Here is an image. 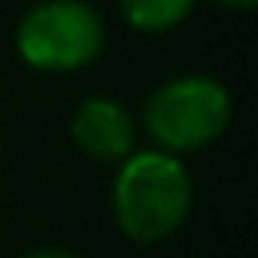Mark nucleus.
<instances>
[{
    "label": "nucleus",
    "mask_w": 258,
    "mask_h": 258,
    "mask_svg": "<svg viewBox=\"0 0 258 258\" xmlns=\"http://www.w3.org/2000/svg\"><path fill=\"white\" fill-rule=\"evenodd\" d=\"M191 173L163 149L131 152L113 177L117 226L138 244H156L177 233L191 212Z\"/></svg>",
    "instance_id": "nucleus-1"
},
{
    "label": "nucleus",
    "mask_w": 258,
    "mask_h": 258,
    "mask_svg": "<svg viewBox=\"0 0 258 258\" xmlns=\"http://www.w3.org/2000/svg\"><path fill=\"white\" fill-rule=\"evenodd\" d=\"M233 103L223 82L209 75H184L159 85L145 103V131L156 149L180 156L212 145L230 124Z\"/></svg>",
    "instance_id": "nucleus-2"
},
{
    "label": "nucleus",
    "mask_w": 258,
    "mask_h": 258,
    "mask_svg": "<svg viewBox=\"0 0 258 258\" xmlns=\"http://www.w3.org/2000/svg\"><path fill=\"white\" fill-rule=\"evenodd\" d=\"M106 43L103 18L85 0H39L18 22L15 46L18 57L50 75H68L89 68Z\"/></svg>",
    "instance_id": "nucleus-3"
},
{
    "label": "nucleus",
    "mask_w": 258,
    "mask_h": 258,
    "mask_svg": "<svg viewBox=\"0 0 258 258\" xmlns=\"http://www.w3.org/2000/svg\"><path fill=\"white\" fill-rule=\"evenodd\" d=\"M71 138L85 156L99 163H124L135 149V120L117 99L96 96L75 110Z\"/></svg>",
    "instance_id": "nucleus-4"
},
{
    "label": "nucleus",
    "mask_w": 258,
    "mask_h": 258,
    "mask_svg": "<svg viewBox=\"0 0 258 258\" xmlns=\"http://www.w3.org/2000/svg\"><path fill=\"white\" fill-rule=\"evenodd\" d=\"M117 4H120V15L131 29H138V32H170L191 15L195 0H117Z\"/></svg>",
    "instance_id": "nucleus-5"
},
{
    "label": "nucleus",
    "mask_w": 258,
    "mask_h": 258,
    "mask_svg": "<svg viewBox=\"0 0 258 258\" xmlns=\"http://www.w3.org/2000/svg\"><path fill=\"white\" fill-rule=\"evenodd\" d=\"M25 258H78V254L60 251V247H43V251H32V254H25Z\"/></svg>",
    "instance_id": "nucleus-6"
},
{
    "label": "nucleus",
    "mask_w": 258,
    "mask_h": 258,
    "mask_svg": "<svg viewBox=\"0 0 258 258\" xmlns=\"http://www.w3.org/2000/svg\"><path fill=\"white\" fill-rule=\"evenodd\" d=\"M216 4H223V8H233V11H251L258 0H216Z\"/></svg>",
    "instance_id": "nucleus-7"
}]
</instances>
